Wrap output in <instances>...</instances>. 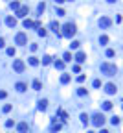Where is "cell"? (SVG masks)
Listing matches in <instances>:
<instances>
[{
    "label": "cell",
    "instance_id": "19",
    "mask_svg": "<svg viewBox=\"0 0 123 133\" xmlns=\"http://www.w3.org/2000/svg\"><path fill=\"white\" fill-rule=\"evenodd\" d=\"M28 61H29V65H33V67H37V65H39V59H37V57H33V56L29 57Z\"/></svg>",
    "mask_w": 123,
    "mask_h": 133
},
{
    "label": "cell",
    "instance_id": "5",
    "mask_svg": "<svg viewBox=\"0 0 123 133\" xmlns=\"http://www.w3.org/2000/svg\"><path fill=\"white\" fill-rule=\"evenodd\" d=\"M15 41H17V44H26L28 43V37H26V33H17Z\"/></svg>",
    "mask_w": 123,
    "mask_h": 133
},
{
    "label": "cell",
    "instance_id": "13",
    "mask_svg": "<svg viewBox=\"0 0 123 133\" xmlns=\"http://www.w3.org/2000/svg\"><path fill=\"white\" fill-rule=\"evenodd\" d=\"M46 107H48V100H39V109L41 111H44Z\"/></svg>",
    "mask_w": 123,
    "mask_h": 133
},
{
    "label": "cell",
    "instance_id": "36",
    "mask_svg": "<svg viewBox=\"0 0 123 133\" xmlns=\"http://www.w3.org/2000/svg\"><path fill=\"white\" fill-rule=\"evenodd\" d=\"M44 9H46V6H44V4H39V13H42Z\"/></svg>",
    "mask_w": 123,
    "mask_h": 133
},
{
    "label": "cell",
    "instance_id": "20",
    "mask_svg": "<svg viewBox=\"0 0 123 133\" xmlns=\"http://www.w3.org/2000/svg\"><path fill=\"white\" fill-rule=\"evenodd\" d=\"M79 46H81V43H79V41H72V43H70V48H74V50H77Z\"/></svg>",
    "mask_w": 123,
    "mask_h": 133
},
{
    "label": "cell",
    "instance_id": "17",
    "mask_svg": "<svg viewBox=\"0 0 123 133\" xmlns=\"http://www.w3.org/2000/svg\"><path fill=\"white\" fill-rule=\"evenodd\" d=\"M33 89H35V91H41V89H42V83H41L39 80H35V81H33Z\"/></svg>",
    "mask_w": 123,
    "mask_h": 133
},
{
    "label": "cell",
    "instance_id": "22",
    "mask_svg": "<svg viewBox=\"0 0 123 133\" xmlns=\"http://www.w3.org/2000/svg\"><path fill=\"white\" fill-rule=\"evenodd\" d=\"M50 63H51V57L50 56H44L42 57V65H50Z\"/></svg>",
    "mask_w": 123,
    "mask_h": 133
},
{
    "label": "cell",
    "instance_id": "42",
    "mask_svg": "<svg viewBox=\"0 0 123 133\" xmlns=\"http://www.w3.org/2000/svg\"><path fill=\"white\" fill-rule=\"evenodd\" d=\"M64 2H72V0H64Z\"/></svg>",
    "mask_w": 123,
    "mask_h": 133
},
{
    "label": "cell",
    "instance_id": "27",
    "mask_svg": "<svg viewBox=\"0 0 123 133\" xmlns=\"http://www.w3.org/2000/svg\"><path fill=\"white\" fill-rule=\"evenodd\" d=\"M81 122H83V124H86V122H88V115H86V113H83V115H81Z\"/></svg>",
    "mask_w": 123,
    "mask_h": 133
},
{
    "label": "cell",
    "instance_id": "33",
    "mask_svg": "<svg viewBox=\"0 0 123 133\" xmlns=\"http://www.w3.org/2000/svg\"><path fill=\"white\" fill-rule=\"evenodd\" d=\"M84 80H86V76H84V74H81V76H77V81H79V83H83Z\"/></svg>",
    "mask_w": 123,
    "mask_h": 133
},
{
    "label": "cell",
    "instance_id": "26",
    "mask_svg": "<svg viewBox=\"0 0 123 133\" xmlns=\"http://www.w3.org/2000/svg\"><path fill=\"white\" fill-rule=\"evenodd\" d=\"M114 56H116V52H114L112 48H109V50H107V57H114Z\"/></svg>",
    "mask_w": 123,
    "mask_h": 133
},
{
    "label": "cell",
    "instance_id": "28",
    "mask_svg": "<svg viewBox=\"0 0 123 133\" xmlns=\"http://www.w3.org/2000/svg\"><path fill=\"white\" fill-rule=\"evenodd\" d=\"M19 7H20V4H19V2H11V9L19 11Z\"/></svg>",
    "mask_w": 123,
    "mask_h": 133
},
{
    "label": "cell",
    "instance_id": "38",
    "mask_svg": "<svg viewBox=\"0 0 123 133\" xmlns=\"http://www.w3.org/2000/svg\"><path fill=\"white\" fill-rule=\"evenodd\" d=\"M2 46H4V39L0 37V48H2Z\"/></svg>",
    "mask_w": 123,
    "mask_h": 133
},
{
    "label": "cell",
    "instance_id": "43",
    "mask_svg": "<svg viewBox=\"0 0 123 133\" xmlns=\"http://www.w3.org/2000/svg\"><path fill=\"white\" fill-rule=\"evenodd\" d=\"M86 133H94V131H86Z\"/></svg>",
    "mask_w": 123,
    "mask_h": 133
},
{
    "label": "cell",
    "instance_id": "7",
    "mask_svg": "<svg viewBox=\"0 0 123 133\" xmlns=\"http://www.w3.org/2000/svg\"><path fill=\"white\" fill-rule=\"evenodd\" d=\"M110 24H112V20L109 17H101V20H99V26H101V28H109Z\"/></svg>",
    "mask_w": 123,
    "mask_h": 133
},
{
    "label": "cell",
    "instance_id": "30",
    "mask_svg": "<svg viewBox=\"0 0 123 133\" xmlns=\"http://www.w3.org/2000/svg\"><path fill=\"white\" fill-rule=\"evenodd\" d=\"M37 33H39L41 37H46V30L44 28H39V30H37Z\"/></svg>",
    "mask_w": 123,
    "mask_h": 133
},
{
    "label": "cell",
    "instance_id": "2",
    "mask_svg": "<svg viewBox=\"0 0 123 133\" xmlns=\"http://www.w3.org/2000/svg\"><path fill=\"white\" fill-rule=\"evenodd\" d=\"M75 32H77V30H75L74 22H66V24L63 26V33H61V35H63V37H72Z\"/></svg>",
    "mask_w": 123,
    "mask_h": 133
},
{
    "label": "cell",
    "instance_id": "39",
    "mask_svg": "<svg viewBox=\"0 0 123 133\" xmlns=\"http://www.w3.org/2000/svg\"><path fill=\"white\" fill-rule=\"evenodd\" d=\"M53 2H55V4H63L64 0H53Z\"/></svg>",
    "mask_w": 123,
    "mask_h": 133
},
{
    "label": "cell",
    "instance_id": "21",
    "mask_svg": "<svg viewBox=\"0 0 123 133\" xmlns=\"http://www.w3.org/2000/svg\"><path fill=\"white\" fill-rule=\"evenodd\" d=\"M61 128H63V126H61L59 122H55V124H53V126H51V131H53V133H57V131H59Z\"/></svg>",
    "mask_w": 123,
    "mask_h": 133
},
{
    "label": "cell",
    "instance_id": "34",
    "mask_svg": "<svg viewBox=\"0 0 123 133\" xmlns=\"http://www.w3.org/2000/svg\"><path fill=\"white\" fill-rule=\"evenodd\" d=\"M94 87L99 89V87H101V81H99V80H94Z\"/></svg>",
    "mask_w": 123,
    "mask_h": 133
},
{
    "label": "cell",
    "instance_id": "14",
    "mask_svg": "<svg viewBox=\"0 0 123 133\" xmlns=\"http://www.w3.org/2000/svg\"><path fill=\"white\" fill-rule=\"evenodd\" d=\"M103 109H105V111H110V109H112V102L105 100V102H103Z\"/></svg>",
    "mask_w": 123,
    "mask_h": 133
},
{
    "label": "cell",
    "instance_id": "23",
    "mask_svg": "<svg viewBox=\"0 0 123 133\" xmlns=\"http://www.w3.org/2000/svg\"><path fill=\"white\" fill-rule=\"evenodd\" d=\"M55 68L63 70V68H64V61H55Z\"/></svg>",
    "mask_w": 123,
    "mask_h": 133
},
{
    "label": "cell",
    "instance_id": "29",
    "mask_svg": "<svg viewBox=\"0 0 123 133\" xmlns=\"http://www.w3.org/2000/svg\"><path fill=\"white\" fill-rule=\"evenodd\" d=\"M77 94H79V96H84V94H86V89L79 87V89H77Z\"/></svg>",
    "mask_w": 123,
    "mask_h": 133
},
{
    "label": "cell",
    "instance_id": "3",
    "mask_svg": "<svg viewBox=\"0 0 123 133\" xmlns=\"http://www.w3.org/2000/svg\"><path fill=\"white\" fill-rule=\"evenodd\" d=\"M92 124H94V126H97V128H101L103 124H105V116H103L101 113L94 115V116H92Z\"/></svg>",
    "mask_w": 123,
    "mask_h": 133
},
{
    "label": "cell",
    "instance_id": "4",
    "mask_svg": "<svg viewBox=\"0 0 123 133\" xmlns=\"http://www.w3.org/2000/svg\"><path fill=\"white\" fill-rule=\"evenodd\" d=\"M13 70H17V72H22V70H24V61L15 59V61H13Z\"/></svg>",
    "mask_w": 123,
    "mask_h": 133
},
{
    "label": "cell",
    "instance_id": "6",
    "mask_svg": "<svg viewBox=\"0 0 123 133\" xmlns=\"http://www.w3.org/2000/svg\"><path fill=\"white\" fill-rule=\"evenodd\" d=\"M26 15H28V6H20L19 11H17V17H19V19H24Z\"/></svg>",
    "mask_w": 123,
    "mask_h": 133
},
{
    "label": "cell",
    "instance_id": "32",
    "mask_svg": "<svg viewBox=\"0 0 123 133\" xmlns=\"http://www.w3.org/2000/svg\"><path fill=\"white\" fill-rule=\"evenodd\" d=\"M11 111V104H6L4 105V113H9Z\"/></svg>",
    "mask_w": 123,
    "mask_h": 133
},
{
    "label": "cell",
    "instance_id": "41",
    "mask_svg": "<svg viewBox=\"0 0 123 133\" xmlns=\"http://www.w3.org/2000/svg\"><path fill=\"white\" fill-rule=\"evenodd\" d=\"M109 2H116V0H109Z\"/></svg>",
    "mask_w": 123,
    "mask_h": 133
},
{
    "label": "cell",
    "instance_id": "9",
    "mask_svg": "<svg viewBox=\"0 0 123 133\" xmlns=\"http://www.w3.org/2000/svg\"><path fill=\"white\" fill-rule=\"evenodd\" d=\"M75 61H77V63H84V61H86V54L84 52H77L75 54Z\"/></svg>",
    "mask_w": 123,
    "mask_h": 133
},
{
    "label": "cell",
    "instance_id": "1",
    "mask_svg": "<svg viewBox=\"0 0 123 133\" xmlns=\"http://www.w3.org/2000/svg\"><path fill=\"white\" fill-rule=\"evenodd\" d=\"M101 72L105 76H114L118 72V67L116 65H110V63H101Z\"/></svg>",
    "mask_w": 123,
    "mask_h": 133
},
{
    "label": "cell",
    "instance_id": "12",
    "mask_svg": "<svg viewBox=\"0 0 123 133\" xmlns=\"http://www.w3.org/2000/svg\"><path fill=\"white\" fill-rule=\"evenodd\" d=\"M50 28H51V32H55V33L59 35V30H61V28H59V24H57V22H55V20H53V22H51V24H50Z\"/></svg>",
    "mask_w": 123,
    "mask_h": 133
},
{
    "label": "cell",
    "instance_id": "15",
    "mask_svg": "<svg viewBox=\"0 0 123 133\" xmlns=\"http://www.w3.org/2000/svg\"><path fill=\"white\" fill-rule=\"evenodd\" d=\"M33 26H35V22H33V20L24 19V28H33Z\"/></svg>",
    "mask_w": 123,
    "mask_h": 133
},
{
    "label": "cell",
    "instance_id": "8",
    "mask_svg": "<svg viewBox=\"0 0 123 133\" xmlns=\"http://www.w3.org/2000/svg\"><path fill=\"white\" fill-rule=\"evenodd\" d=\"M105 91L109 92V94H116L118 89H116V85H114V83H107V85H105Z\"/></svg>",
    "mask_w": 123,
    "mask_h": 133
},
{
    "label": "cell",
    "instance_id": "11",
    "mask_svg": "<svg viewBox=\"0 0 123 133\" xmlns=\"http://www.w3.org/2000/svg\"><path fill=\"white\" fill-rule=\"evenodd\" d=\"M6 24L9 26V28H15V26H17V19H15V17H7L6 19Z\"/></svg>",
    "mask_w": 123,
    "mask_h": 133
},
{
    "label": "cell",
    "instance_id": "31",
    "mask_svg": "<svg viewBox=\"0 0 123 133\" xmlns=\"http://www.w3.org/2000/svg\"><path fill=\"white\" fill-rule=\"evenodd\" d=\"M110 122L114 124V126H118V124H119V118H118V116H112V118H110Z\"/></svg>",
    "mask_w": 123,
    "mask_h": 133
},
{
    "label": "cell",
    "instance_id": "24",
    "mask_svg": "<svg viewBox=\"0 0 123 133\" xmlns=\"http://www.w3.org/2000/svg\"><path fill=\"white\" fill-rule=\"evenodd\" d=\"M99 43H101V44H107V43H109V37H107V35H101V37H99Z\"/></svg>",
    "mask_w": 123,
    "mask_h": 133
},
{
    "label": "cell",
    "instance_id": "40",
    "mask_svg": "<svg viewBox=\"0 0 123 133\" xmlns=\"http://www.w3.org/2000/svg\"><path fill=\"white\" fill-rule=\"evenodd\" d=\"M99 133H109V131H107V129H103V128H101V131H99Z\"/></svg>",
    "mask_w": 123,
    "mask_h": 133
},
{
    "label": "cell",
    "instance_id": "16",
    "mask_svg": "<svg viewBox=\"0 0 123 133\" xmlns=\"http://www.w3.org/2000/svg\"><path fill=\"white\" fill-rule=\"evenodd\" d=\"M15 87H17V91H19V92H24V91H26V83H17Z\"/></svg>",
    "mask_w": 123,
    "mask_h": 133
},
{
    "label": "cell",
    "instance_id": "10",
    "mask_svg": "<svg viewBox=\"0 0 123 133\" xmlns=\"http://www.w3.org/2000/svg\"><path fill=\"white\" fill-rule=\"evenodd\" d=\"M17 129H19V133H28V131H29V128H28L26 122H20L19 126H17Z\"/></svg>",
    "mask_w": 123,
    "mask_h": 133
},
{
    "label": "cell",
    "instance_id": "35",
    "mask_svg": "<svg viewBox=\"0 0 123 133\" xmlns=\"http://www.w3.org/2000/svg\"><path fill=\"white\" fill-rule=\"evenodd\" d=\"M7 56H15V48H7Z\"/></svg>",
    "mask_w": 123,
    "mask_h": 133
},
{
    "label": "cell",
    "instance_id": "25",
    "mask_svg": "<svg viewBox=\"0 0 123 133\" xmlns=\"http://www.w3.org/2000/svg\"><path fill=\"white\" fill-rule=\"evenodd\" d=\"M63 59H64V61H72V54H70V52H64Z\"/></svg>",
    "mask_w": 123,
    "mask_h": 133
},
{
    "label": "cell",
    "instance_id": "37",
    "mask_svg": "<svg viewBox=\"0 0 123 133\" xmlns=\"http://www.w3.org/2000/svg\"><path fill=\"white\" fill-rule=\"evenodd\" d=\"M6 96H7V92L6 91H0V98H6Z\"/></svg>",
    "mask_w": 123,
    "mask_h": 133
},
{
    "label": "cell",
    "instance_id": "18",
    "mask_svg": "<svg viewBox=\"0 0 123 133\" xmlns=\"http://www.w3.org/2000/svg\"><path fill=\"white\" fill-rule=\"evenodd\" d=\"M70 81V74H63L61 76V83H68Z\"/></svg>",
    "mask_w": 123,
    "mask_h": 133
}]
</instances>
